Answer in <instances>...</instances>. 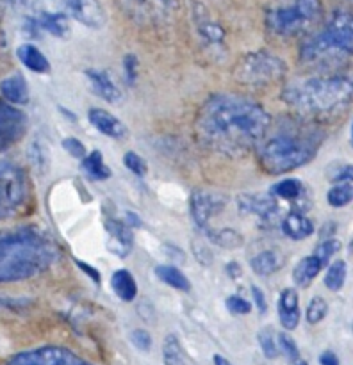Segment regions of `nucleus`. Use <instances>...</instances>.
I'll use <instances>...</instances> for the list:
<instances>
[{
    "label": "nucleus",
    "instance_id": "423d86ee",
    "mask_svg": "<svg viewBox=\"0 0 353 365\" xmlns=\"http://www.w3.org/2000/svg\"><path fill=\"white\" fill-rule=\"evenodd\" d=\"M323 16L321 0H295L291 6L267 11L266 24L275 34L296 36Z\"/></svg>",
    "mask_w": 353,
    "mask_h": 365
},
{
    "label": "nucleus",
    "instance_id": "4be33fe9",
    "mask_svg": "<svg viewBox=\"0 0 353 365\" xmlns=\"http://www.w3.org/2000/svg\"><path fill=\"white\" fill-rule=\"evenodd\" d=\"M111 289H113L114 294L125 303L134 302L135 296H138V284H135V278L132 277V273H128L127 269L114 271L113 277H111Z\"/></svg>",
    "mask_w": 353,
    "mask_h": 365
},
{
    "label": "nucleus",
    "instance_id": "473e14b6",
    "mask_svg": "<svg viewBox=\"0 0 353 365\" xmlns=\"http://www.w3.org/2000/svg\"><path fill=\"white\" fill-rule=\"evenodd\" d=\"M328 314V303L324 302L321 296H314L309 302L305 310V319L309 324H317L327 317Z\"/></svg>",
    "mask_w": 353,
    "mask_h": 365
},
{
    "label": "nucleus",
    "instance_id": "9d476101",
    "mask_svg": "<svg viewBox=\"0 0 353 365\" xmlns=\"http://www.w3.org/2000/svg\"><path fill=\"white\" fill-rule=\"evenodd\" d=\"M63 13L89 29H102L107 21V13L100 0H59Z\"/></svg>",
    "mask_w": 353,
    "mask_h": 365
},
{
    "label": "nucleus",
    "instance_id": "72a5a7b5",
    "mask_svg": "<svg viewBox=\"0 0 353 365\" xmlns=\"http://www.w3.org/2000/svg\"><path fill=\"white\" fill-rule=\"evenodd\" d=\"M257 341H259V346H260V349H262V353L266 359L273 360L280 355V351H278L277 339H275L273 331H271L270 328H264V330H260L259 335H257Z\"/></svg>",
    "mask_w": 353,
    "mask_h": 365
},
{
    "label": "nucleus",
    "instance_id": "7ed1b4c3",
    "mask_svg": "<svg viewBox=\"0 0 353 365\" xmlns=\"http://www.w3.org/2000/svg\"><path fill=\"white\" fill-rule=\"evenodd\" d=\"M287 106L307 116H319L341 110L353 100V77L330 75L296 82L285 88Z\"/></svg>",
    "mask_w": 353,
    "mask_h": 365
},
{
    "label": "nucleus",
    "instance_id": "5701e85b",
    "mask_svg": "<svg viewBox=\"0 0 353 365\" xmlns=\"http://www.w3.org/2000/svg\"><path fill=\"white\" fill-rule=\"evenodd\" d=\"M38 24L43 31H46L48 34H52L53 38L66 39L70 38L71 27L70 20H68V14L64 13H41L38 18Z\"/></svg>",
    "mask_w": 353,
    "mask_h": 365
},
{
    "label": "nucleus",
    "instance_id": "6ab92c4d",
    "mask_svg": "<svg viewBox=\"0 0 353 365\" xmlns=\"http://www.w3.org/2000/svg\"><path fill=\"white\" fill-rule=\"evenodd\" d=\"M0 95L11 106H25L29 102V86L24 75L13 73L0 82Z\"/></svg>",
    "mask_w": 353,
    "mask_h": 365
},
{
    "label": "nucleus",
    "instance_id": "39448f33",
    "mask_svg": "<svg viewBox=\"0 0 353 365\" xmlns=\"http://www.w3.org/2000/svg\"><path fill=\"white\" fill-rule=\"evenodd\" d=\"M316 150L317 145L312 139L295 134H278L260 146L259 160L270 175H282L310 163Z\"/></svg>",
    "mask_w": 353,
    "mask_h": 365
},
{
    "label": "nucleus",
    "instance_id": "e433bc0d",
    "mask_svg": "<svg viewBox=\"0 0 353 365\" xmlns=\"http://www.w3.org/2000/svg\"><path fill=\"white\" fill-rule=\"evenodd\" d=\"M191 253H193V257H195V260L200 264V266H203V267L213 266L214 255H213V252H210L209 246H207L205 242L202 241V239H193V241H191Z\"/></svg>",
    "mask_w": 353,
    "mask_h": 365
},
{
    "label": "nucleus",
    "instance_id": "c9c22d12",
    "mask_svg": "<svg viewBox=\"0 0 353 365\" xmlns=\"http://www.w3.org/2000/svg\"><path fill=\"white\" fill-rule=\"evenodd\" d=\"M277 344H278V351H280L282 355H284L285 359L289 360V362L295 364L296 360L300 359L298 346H296L295 339H292L289 334H284V331H282V334H278L277 335Z\"/></svg>",
    "mask_w": 353,
    "mask_h": 365
},
{
    "label": "nucleus",
    "instance_id": "393cba45",
    "mask_svg": "<svg viewBox=\"0 0 353 365\" xmlns=\"http://www.w3.org/2000/svg\"><path fill=\"white\" fill-rule=\"evenodd\" d=\"M282 262L284 259L280 257V253H277L275 250H264L250 260V267L257 277H270L275 271L280 269Z\"/></svg>",
    "mask_w": 353,
    "mask_h": 365
},
{
    "label": "nucleus",
    "instance_id": "9b49d317",
    "mask_svg": "<svg viewBox=\"0 0 353 365\" xmlns=\"http://www.w3.org/2000/svg\"><path fill=\"white\" fill-rule=\"evenodd\" d=\"M227 205V198L220 195H213L203 189H195L189 196V209H191V216L195 223L202 228L203 232L209 228L210 217L216 216L218 212L225 209Z\"/></svg>",
    "mask_w": 353,
    "mask_h": 365
},
{
    "label": "nucleus",
    "instance_id": "f257e3e1",
    "mask_svg": "<svg viewBox=\"0 0 353 365\" xmlns=\"http://www.w3.org/2000/svg\"><path fill=\"white\" fill-rule=\"evenodd\" d=\"M271 118L259 103L237 95H214L196 116V130L210 148L228 155L252 150L270 128Z\"/></svg>",
    "mask_w": 353,
    "mask_h": 365
},
{
    "label": "nucleus",
    "instance_id": "6e6552de",
    "mask_svg": "<svg viewBox=\"0 0 353 365\" xmlns=\"http://www.w3.org/2000/svg\"><path fill=\"white\" fill-rule=\"evenodd\" d=\"M27 198L29 185L24 171L11 160L0 159V220L20 212Z\"/></svg>",
    "mask_w": 353,
    "mask_h": 365
},
{
    "label": "nucleus",
    "instance_id": "de8ad7c7",
    "mask_svg": "<svg viewBox=\"0 0 353 365\" xmlns=\"http://www.w3.org/2000/svg\"><path fill=\"white\" fill-rule=\"evenodd\" d=\"M225 271H227V274L232 278V280H235V278H239L242 274V267L239 266L237 262H228L227 267H225Z\"/></svg>",
    "mask_w": 353,
    "mask_h": 365
},
{
    "label": "nucleus",
    "instance_id": "f8f14e48",
    "mask_svg": "<svg viewBox=\"0 0 353 365\" xmlns=\"http://www.w3.org/2000/svg\"><path fill=\"white\" fill-rule=\"evenodd\" d=\"M25 128H27L25 114L0 98V152L16 143L24 135Z\"/></svg>",
    "mask_w": 353,
    "mask_h": 365
},
{
    "label": "nucleus",
    "instance_id": "1a4fd4ad",
    "mask_svg": "<svg viewBox=\"0 0 353 365\" xmlns=\"http://www.w3.org/2000/svg\"><path fill=\"white\" fill-rule=\"evenodd\" d=\"M6 365H93L77 353L70 351L61 346H41V348L29 349L16 353L7 360Z\"/></svg>",
    "mask_w": 353,
    "mask_h": 365
},
{
    "label": "nucleus",
    "instance_id": "a19ab883",
    "mask_svg": "<svg viewBox=\"0 0 353 365\" xmlns=\"http://www.w3.org/2000/svg\"><path fill=\"white\" fill-rule=\"evenodd\" d=\"M63 148L66 150V152L70 153V157H73V159H84L86 153H88L86 146L82 145V143L78 141L77 138H66V139H64Z\"/></svg>",
    "mask_w": 353,
    "mask_h": 365
},
{
    "label": "nucleus",
    "instance_id": "c756f323",
    "mask_svg": "<svg viewBox=\"0 0 353 365\" xmlns=\"http://www.w3.org/2000/svg\"><path fill=\"white\" fill-rule=\"evenodd\" d=\"M346 274H348V269H346L344 260H335L328 266L327 274H324V287L332 292H337L344 287Z\"/></svg>",
    "mask_w": 353,
    "mask_h": 365
},
{
    "label": "nucleus",
    "instance_id": "79ce46f5",
    "mask_svg": "<svg viewBox=\"0 0 353 365\" xmlns=\"http://www.w3.org/2000/svg\"><path fill=\"white\" fill-rule=\"evenodd\" d=\"M123 68L127 82L128 84H134L135 77H138V57H135L134 53H127L123 59Z\"/></svg>",
    "mask_w": 353,
    "mask_h": 365
},
{
    "label": "nucleus",
    "instance_id": "c85d7f7f",
    "mask_svg": "<svg viewBox=\"0 0 353 365\" xmlns=\"http://www.w3.org/2000/svg\"><path fill=\"white\" fill-rule=\"evenodd\" d=\"M163 362L164 365H185V351L177 335L170 334L164 337Z\"/></svg>",
    "mask_w": 353,
    "mask_h": 365
},
{
    "label": "nucleus",
    "instance_id": "f03ea898",
    "mask_svg": "<svg viewBox=\"0 0 353 365\" xmlns=\"http://www.w3.org/2000/svg\"><path fill=\"white\" fill-rule=\"evenodd\" d=\"M56 248L34 228L0 234V284L38 277L52 266Z\"/></svg>",
    "mask_w": 353,
    "mask_h": 365
},
{
    "label": "nucleus",
    "instance_id": "5fc2aeb1",
    "mask_svg": "<svg viewBox=\"0 0 353 365\" xmlns=\"http://www.w3.org/2000/svg\"><path fill=\"white\" fill-rule=\"evenodd\" d=\"M352 145H353V123H352Z\"/></svg>",
    "mask_w": 353,
    "mask_h": 365
},
{
    "label": "nucleus",
    "instance_id": "f3484780",
    "mask_svg": "<svg viewBox=\"0 0 353 365\" xmlns=\"http://www.w3.org/2000/svg\"><path fill=\"white\" fill-rule=\"evenodd\" d=\"M278 319L284 330L292 331L300 324V302L298 292L295 289L287 287L280 292L278 298Z\"/></svg>",
    "mask_w": 353,
    "mask_h": 365
},
{
    "label": "nucleus",
    "instance_id": "58836bf2",
    "mask_svg": "<svg viewBox=\"0 0 353 365\" xmlns=\"http://www.w3.org/2000/svg\"><path fill=\"white\" fill-rule=\"evenodd\" d=\"M225 305H227L228 312L234 314V316H248L252 312V303L246 302L241 296H228L225 299Z\"/></svg>",
    "mask_w": 353,
    "mask_h": 365
},
{
    "label": "nucleus",
    "instance_id": "603ef678",
    "mask_svg": "<svg viewBox=\"0 0 353 365\" xmlns=\"http://www.w3.org/2000/svg\"><path fill=\"white\" fill-rule=\"evenodd\" d=\"M9 2L13 4V6H27L29 0H9Z\"/></svg>",
    "mask_w": 353,
    "mask_h": 365
},
{
    "label": "nucleus",
    "instance_id": "dca6fc26",
    "mask_svg": "<svg viewBox=\"0 0 353 365\" xmlns=\"http://www.w3.org/2000/svg\"><path fill=\"white\" fill-rule=\"evenodd\" d=\"M106 227L107 235V250H109L113 255L125 259V257L131 253L132 245H134V239H132V228H128L125 223H120L116 220H106L103 223Z\"/></svg>",
    "mask_w": 353,
    "mask_h": 365
},
{
    "label": "nucleus",
    "instance_id": "ea45409f",
    "mask_svg": "<svg viewBox=\"0 0 353 365\" xmlns=\"http://www.w3.org/2000/svg\"><path fill=\"white\" fill-rule=\"evenodd\" d=\"M131 342L135 349H139V351L143 353L152 349V335H150L146 330H143V328H138V330L132 331Z\"/></svg>",
    "mask_w": 353,
    "mask_h": 365
},
{
    "label": "nucleus",
    "instance_id": "a211bd4d",
    "mask_svg": "<svg viewBox=\"0 0 353 365\" xmlns=\"http://www.w3.org/2000/svg\"><path fill=\"white\" fill-rule=\"evenodd\" d=\"M282 234L292 241H303L314 234V223L303 212L292 210L284 216L280 223Z\"/></svg>",
    "mask_w": 353,
    "mask_h": 365
},
{
    "label": "nucleus",
    "instance_id": "cd10ccee",
    "mask_svg": "<svg viewBox=\"0 0 353 365\" xmlns=\"http://www.w3.org/2000/svg\"><path fill=\"white\" fill-rule=\"evenodd\" d=\"M205 234L214 245L221 246V248L235 250L242 246V235L237 230H234V228H218V230L207 228Z\"/></svg>",
    "mask_w": 353,
    "mask_h": 365
},
{
    "label": "nucleus",
    "instance_id": "09e8293b",
    "mask_svg": "<svg viewBox=\"0 0 353 365\" xmlns=\"http://www.w3.org/2000/svg\"><path fill=\"white\" fill-rule=\"evenodd\" d=\"M319 365H339L337 355H335V353H332V351L321 353V356H319Z\"/></svg>",
    "mask_w": 353,
    "mask_h": 365
},
{
    "label": "nucleus",
    "instance_id": "4468645a",
    "mask_svg": "<svg viewBox=\"0 0 353 365\" xmlns=\"http://www.w3.org/2000/svg\"><path fill=\"white\" fill-rule=\"evenodd\" d=\"M84 75L88 77L89 86H91L93 91L103 98L106 102L120 103L123 100V93H121L120 86L116 84V81L113 78V75L107 70H96V68H89V70L84 71Z\"/></svg>",
    "mask_w": 353,
    "mask_h": 365
},
{
    "label": "nucleus",
    "instance_id": "2eb2a0df",
    "mask_svg": "<svg viewBox=\"0 0 353 365\" xmlns=\"http://www.w3.org/2000/svg\"><path fill=\"white\" fill-rule=\"evenodd\" d=\"M88 120L100 134L107 135V138L116 139V141H125L128 138V128L125 127L123 121L100 107H91L88 110Z\"/></svg>",
    "mask_w": 353,
    "mask_h": 365
},
{
    "label": "nucleus",
    "instance_id": "7c9ffc66",
    "mask_svg": "<svg viewBox=\"0 0 353 365\" xmlns=\"http://www.w3.org/2000/svg\"><path fill=\"white\" fill-rule=\"evenodd\" d=\"M327 202L330 207H346L348 203L353 202V185L348 182H342V184H335L334 187L328 191Z\"/></svg>",
    "mask_w": 353,
    "mask_h": 365
},
{
    "label": "nucleus",
    "instance_id": "864d4df0",
    "mask_svg": "<svg viewBox=\"0 0 353 365\" xmlns=\"http://www.w3.org/2000/svg\"><path fill=\"white\" fill-rule=\"evenodd\" d=\"M295 365H309V364H307V362H305V360L298 359V360H296V362H295Z\"/></svg>",
    "mask_w": 353,
    "mask_h": 365
},
{
    "label": "nucleus",
    "instance_id": "f704fd0d",
    "mask_svg": "<svg viewBox=\"0 0 353 365\" xmlns=\"http://www.w3.org/2000/svg\"><path fill=\"white\" fill-rule=\"evenodd\" d=\"M339 250H341V242H339V239L327 237L316 246V252H314V255L321 260V264H323V266H327V264L330 262L332 257H334L335 253H339Z\"/></svg>",
    "mask_w": 353,
    "mask_h": 365
},
{
    "label": "nucleus",
    "instance_id": "a878e982",
    "mask_svg": "<svg viewBox=\"0 0 353 365\" xmlns=\"http://www.w3.org/2000/svg\"><path fill=\"white\" fill-rule=\"evenodd\" d=\"M155 277L159 278L163 284H166L168 287L175 289V291L189 292L191 291V284H189V278L182 273L178 267L175 266H157L155 267Z\"/></svg>",
    "mask_w": 353,
    "mask_h": 365
},
{
    "label": "nucleus",
    "instance_id": "37998d69",
    "mask_svg": "<svg viewBox=\"0 0 353 365\" xmlns=\"http://www.w3.org/2000/svg\"><path fill=\"white\" fill-rule=\"evenodd\" d=\"M128 2L135 4V6L148 7V9H170L175 6V0H128Z\"/></svg>",
    "mask_w": 353,
    "mask_h": 365
},
{
    "label": "nucleus",
    "instance_id": "b1692460",
    "mask_svg": "<svg viewBox=\"0 0 353 365\" xmlns=\"http://www.w3.org/2000/svg\"><path fill=\"white\" fill-rule=\"evenodd\" d=\"M82 171H84L86 177L93 182H102L107 180L111 177V170L106 163H103V157L100 150H93V152L86 153V157L81 163Z\"/></svg>",
    "mask_w": 353,
    "mask_h": 365
},
{
    "label": "nucleus",
    "instance_id": "4c0bfd02",
    "mask_svg": "<svg viewBox=\"0 0 353 365\" xmlns=\"http://www.w3.org/2000/svg\"><path fill=\"white\" fill-rule=\"evenodd\" d=\"M123 164L128 171H132V173L138 175V177H145V175L148 173V164H146V160L135 152L125 153Z\"/></svg>",
    "mask_w": 353,
    "mask_h": 365
},
{
    "label": "nucleus",
    "instance_id": "c03bdc74",
    "mask_svg": "<svg viewBox=\"0 0 353 365\" xmlns=\"http://www.w3.org/2000/svg\"><path fill=\"white\" fill-rule=\"evenodd\" d=\"M332 182H334V184H342V182H348V184H352L353 182V164H344V166L339 168V170L335 171L334 177H332Z\"/></svg>",
    "mask_w": 353,
    "mask_h": 365
},
{
    "label": "nucleus",
    "instance_id": "a18cd8bd",
    "mask_svg": "<svg viewBox=\"0 0 353 365\" xmlns=\"http://www.w3.org/2000/svg\"><path fill=\"white\" fill-rule=\"evenodd\" d=\"M75 266H77L78 269H81L82 273L86 274V277L91 278V280L95 282L96 285H100V280H102V277H100V273L95 269V267L91 266V264H86V262H82V260H75Z\"/></svg>",
    "mask_w": 353,
    "mask_h": 365
},
{
    "label": "nucleus",
    "instance_id": "20e7f679",
    "mask_svg": "<svg viewBox=\"0 0 353 365\" xmlns=\"http://www.w3.org/2000/svg\"><path fill=\"white\" fill-rule=\"evenodd\" d=\"M349 56H353V14L348 11H335L327 27L300 48L305 64L341 63Z\"/></svg>",
    "mask_w": 353,
    "mask_h": 365
},
{
    "label": "nucleus",
    "instance_id": "3c124183",
    "mask_svg": "<svg viewBox=\"0 0 353 365\" xmlns=\"http://www.w3.org/2000/svg\"><path fill=\"white\" fill-rule=\"evenodd\" d=\"M213 364L214 365H232L230 360H227L225 356H221V355H214L213 356Z\"/></svg>",
    "mask_w": 353,
    "mask_h": 365
},
{
    "label": "nucleus",
    "instance_id": "412c9836",
    "mask_svg": "<svg viewBox=\"0 0 353 365\" xmlns=\"http://www.w3.org/2000/svg\"><path fill=\"white\" fill-rule=\"evenodd\" d=\"M323 264L321 260L317 259L316 255H309V257H303L296 267L292 269V280L298 287H309L314 280H316L317 274L321 273L323 269Z\"/></svg>",
    "mask_w": 353,
    "mask_h": 365
},
{
    "label": "nucleus",
    "instance_id": "bb28decb",
    "mask_svg": "<svg viewBox=\"0 0 353 365\" xmlns=\"http://www.w3.org/2000/svg\"><path fill=\"white\" fill-rule=\"evenodd\" d=\"M270 195L287 202H296L303 196V185L298 178H284L270 189Z\"/></svg>",
    "mask_w": 353,
    "mask_h": 365
},
{
    "label": "nucleus",
    "instance_id": "2f4dec72",
    "mask_svg": "<svg viewBox=\"0 0 353 365\" xmlns=\"http://www.w3.org/2000/svg\"><path fill=\"white\" fill-rule=\"evenodd\" d=\"M196 24H198V31L203 38L207 39L213 45H221L225 39V31L221 29V25L210 21L207 16H198L196 18Z\"/></svg>",
    "mask_w": 353,
    "mask_h": 365
},
{
    "label": "nucleus",
    "instance_id": "ddd939ff",
    "mask_svg": "<svg viewBox=\"0 0 353 365\" xmlns=\"http://www.w3.org/2000/svg\"><path fill=\"white\" fill-rule=\"evenodd\" d=\"M237 207L242 216L257 217L259 221H273L278 216V203L271 195H241Z\"/></svg>",
    "mask_w": 353,
    "mask_h": 365
},
{
    "label": "nucleus",
    "instance_id": "8fccbe9b",
    "mask_svg": "<svg viewBox=\"0 0 353 365\" xmlns=\"http://www.w3.org/2000/svg\"><path fill=\"white\" fill-rule=\"evenodd\" d=\"M125 225L128 228H141V220L138 217V214L127 212L125 214Z\"/></svg>",
    "mask_w": 353,
    "mask_h": 365
},
{
    "label": "nucleus",
    "instance_id": "49530a36",
    "mask_svg": "<svg viewBox=\"0 0 353 365\" xmlns=\"http://www.w3.org/2000/svg\"><path fill=\"white\" fill-rule=\"evenodd\" d=\"M250 291H252V298H253V302H255L257 310H259L260 314H266L267 302H266V296H264V292L260 291L257 285H252V289H250Z\"/></svg>",
    "mask_w": 353,
    "mask_h": 365
},
{
    "label": "nucleus",
    "instance_id": "0eeeda50",
    "mask_svg": "<svg viewBox=\"0 0 353 365\" xmlns=\"http://www.w3.org/2000/svg\"><path fill=\"white\" fill-rule=\"evenodd\" d=\"M285 75V64L280 57L270 52H250L235 63L232 77L239 84L259 88L280 81Z\"/></svg>",
    "mask_w": 353,
    "mask_h": 365
},
{
    "label": "nucleus",
    "instance_id": "aec40b11",
    "mask_svg": "<svg viewBox=\"0 0 353 365\" xmlns=\"http://www.w3.org/2000/svg\"><path fill=\"white\" fill-rule=\"evenodd\" d=\"M16 56L20 63L31 71H34V73H48L50 71V61L32 43H24V45L18 46Z\"/></svg>",
    "mask_w": 353,
    "mask_h": 365
}]
</instances>
